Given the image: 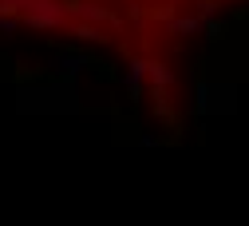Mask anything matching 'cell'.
<instances>
[{"mask_svg": "<svg viewBox=\"0 0 249 226\" xmlns=\"http://www.w3.org/2000/svg\"><path fill=\"white\" fill-rule=\"evenodd\" d=\"M237 4L245 0H0V28L99 48L162 83L198 32Z\"/></svg>", "mask_w": 249, "mask_h": 226, "instance_id": "6da1fadb", "label": "cell"}]
</instances>
